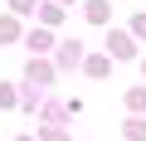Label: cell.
Here are the masks:
<instances>
[{"instance_id": "277c9868", "label": "cell", "mask_w": 146, "mask_h": 141, "mask_svg": "<svg viewBox=\"0 0 146 141\" xmlns=\"http://www.w3.org/2000/svg\"><path fill=\"white\" fill-rule=\"evenodd\" d=\"M127 136L131 141H146V122H127Z\"/></svg>"}, {"instance_id": "3957f363", "label": "cell", "mask_w": 146, "mask_h": 141, "mask_svg": "<svg viewBox=\"0 0 146 141\" xmlns=\"http://www.w3.org/2000/svg\"><path fill=\"white\" fill-rule=\"evenodd\" d=\"M112 54L127 58V54H131V39H127V34H112Z\"/></svg>"}, {"instance_id": "5b68a950", "label": "cell", "mask_w": 146, "mask_h": 141, "mask_svg": "<svg viewBox=\"0 0 146 141\" xmlns=\"http://www.w3.org/2000/svg\"><path fill=\"white\" fill-rule=\"evenodd\" d=\"M20 29H15V20H0V39H15Z\"/></svg>"}, {"instance_id": "52a82bcc", "label": "cell", "mask_w": 146, "mask_h": 141, "mask_svg": "<svg viewBox=\"0 0 146 141\" xmlns=\"http://www.w3.org/2000/svg\"><path fill=\"white\" fill-rule=\"evenodd\" d=\"M25 141H29V136H25Z\"/></svg>"}, {"instance_id": "6da1fadb", "label": "cell", "mask_w": 146, "mask_h": 141, "mask_svg": "<svg viewBox=\"0 0 146 141\" xmlns=\"http://www.w3.org/2000/svg\"><path fill=\"white\" fill-rule=\"evenodd\" d=\"M25 78H29V83H49V63H29Z\"/></svg>"}, {"instance_id": "8992f818", "label": "cell", "mask_w": 146, "mask_h": 141, "mask_svg": "<svg viewBox=\"0 0 146 141\" xmlns=\"http://www.w3.org/2000/svg\"><path fill=\"white\" fill-rule=\"evenodd\" d=\"M29 5H34V0H15V10H29Z\"/></svg>"}, {"instance_id": "7a4b0ae2", "label": "cell", "mask_w": 146, "mask_h": 141, "mask_svg": "<svg viewBox=\"0 0 146 141\" xmlns=\"http://www.w3.org/2000/svg\"><path fill=\"white\" fill-rule=\"evenodd\" d=\"M107 10H112L107 0H93V5H88V20H98V24H102V20H107Z\"/></svg>"}]
</instances>
